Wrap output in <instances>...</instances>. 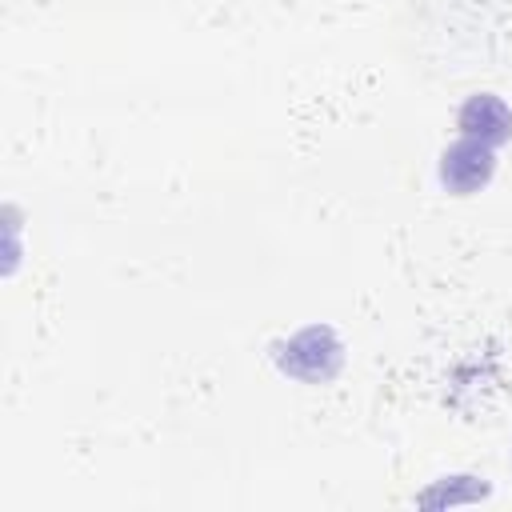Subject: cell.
<instances>
[{"label": "cell", "instance_id": "6da1fadb", "mask_svg": "<svg viewBox=\"0 0 512 512\" xmlns=\"http://www.w3.org/2000/svg\"><path fill=\"white\" fill-rule=\"evenodd\" d=\"M496 168V156H492V144L484 140H472V136H460L444 156H440V184L456 196H468L476 188L488 184Z\"/></svg>", "mask_w": 512, "mask_h": 512}, {"label": "cell", "instance_id": "3957f363", "mask_svg": "<svg viewBox=\"0 0 512 512\" xmlns=\"http://www.w3.org/2000/svg\"><path fill=\"white\" fill-rule=\"evenodd\" d=\"M460 128H464V136H472V140H484V144H504L508 136H512V112H508V104L500 100V96H492V92H476V96H468V104L460 108Z\"/></svg>", "mask_w": 512, "mask_h": 512}, {"label": "cell", "instance_id": "7a4b0ae2", "mask_svg": "<svg viewBox=\"0 0 512 512\" xmlns=\"http://www.w3.org/2000/svg\"><path fill=\"white\" fill-rule=\"evenodd\" d=\"M280 364L300 380H328L340 368V344L328 328H308L284 344Z\"/></svg>", "mask_w": 512, "mask_h": 512}]
</instances>
